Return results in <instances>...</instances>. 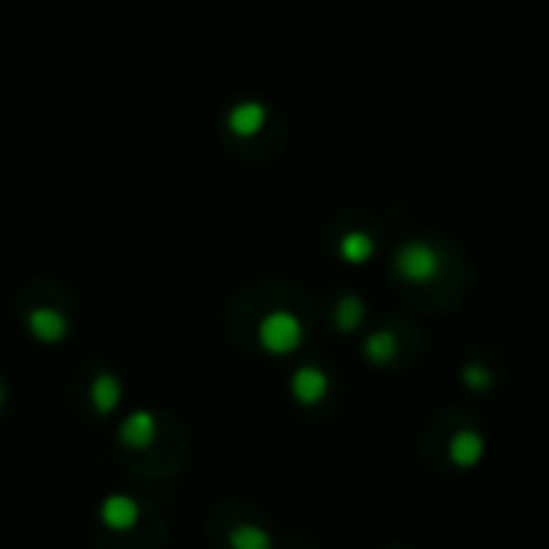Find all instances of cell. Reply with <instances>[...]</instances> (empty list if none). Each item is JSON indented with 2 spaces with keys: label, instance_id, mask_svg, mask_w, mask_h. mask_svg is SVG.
<instances>
[{
  "label": "cell",
  "instance_id": "cell-1",
  "mask_svg": "<svg viewBox=\"0 0 549 549\" xmlns=\"http://www.w3.org/2000/svg\"><path fill=\"white\" fill-rule=\"evenodd\" d=\"M257 344L270 357H289L305 344V325L296 312L289 309H273L261 318L257 325Z\"/></svg>",
  "mask_w": 549,
  "mask_h": 549
},
{
  "label": "cell",
  "instance_id": "cell-2",
  "mask_svg": "<svg viewBox=\"0 0 549 549\" xmlns=\"http://www.w3.org/2000/svg\"><path fill=\"white\" fill-rule=\"evenodd\" d=\"M395 273L405 283H431L440 273V254L427 241H405L395 254Z\"/></svg>",
  "mask_w": 549,
  "mask_h": 549
},
{
  "label": "cell",
  "instance_id": "cell-3",
  "mask_svg": "<svg viewBox=\"0 0 549 549\" xmlns=\"http://www.w3.org/2000/svg\"><path fill=\"white\" fill-rule=\"evenodd\" d=\"M26 331L33 341H39L45 347H58L68 341L71 322L65 312L55 309V305H36V309L26 315Z\"/></svg>",
  "mask_w": 549,
  "mask_h": 549
},
{
  "label": "cell",
  "instance_id": "cell-4",
  "mask_svg": "<svg viewBox=\"0 0 549 549\" xmlns=\"http://www.w3.org/2000/svg\"><path fill=\"white\" fill-rule=\"evenodd\" d=\"M331 392V376L322 366H299V370L289 376V395L293 402L302 408H315L328 399Z\"/></svg>",
  "mask_w": 549,
  "mask_h": 549
},
{
  "label": "cell",
  "instance_id": "cell-5",
  "mask_svg": "<svg viewBox=\"0 0 549 549\" xmlns=\"http://www.w3.org/2000/svg\"><path fill=\"white\" fill-rule=\"evenodd\" d=\"M97 517H100V524H103L106 530H113V533H129L135 524H139L142 508H139V501H135L132 495H126V492H113V495H106V498L100 501Z\"/></svg>",
  "mask_w": 549,
  "mask_h": 549
},
{
  "label": "cell",
  "instance_id": "cell-6",
  "mask_svg": "<svg viewBox=\"0 0 549 549\" xmlns=\"http://www.w3.org/2000/svg\"><path fill=\"white\" fill-rule=\"evenodd\" d=\"M119 444L122 447H129V450H145L155 444V437H158V415L151 408H135L129 411L126 418L119 421Z\"/></svg>",
  "mask_w": 549,
  "mask_h": 549
},
{
  "label": "cell",
  "instance_id": "cell-7",
  "mask_svg": "<svg viewBox=\"0 0 549 549\" xmlns=\"http://www.w3.org/2000/svg\"><path fill=\"white\" fill-rule=\"evenodd\" d=\"M225 126L238 139H254L267 126V106L261 100H241L225 116Z\"/></svg>",
  "mask_w": 549,
  "mask_h": 549
},
{
  "label": "cell",
  "instance_id": "cell-8",
  "mask_svg": "<svg viewBox=\"0 0 549 549\" xmlns=\"http://www.w3.org/2000/svg\"><path fill=\"white\" fill-rule=\"evenodd\" d=\"M450 463L456 469H476L485 456V437L476 431V427H460L453 437H450Z\"/></svg>",
  "mask_w": 549,
  "mask_h": 549
},
{
  "label": "cell",
  "instance_id": "cell-9",
  "mask_svg": "<svg viewBox=\"0 0 549 549\" xmlns=\"http://www.w3.org/2000/svg\"><path fill=\"white\" fill-rule=\"evenodd\" d=\"M122 395H126V386H122V379L110 370H103L94 376V383H90V405L100 418H110L113 411L122 405Z\"/></svg>",
  "mask_w": 549,
  "mask_h": 549
},
{
  "label": "cell",
  "instance_id": "cell-10",
  "mask_svg": "<svg viewBox=\"0 0 549 549\" xmlns=\"http://www.w3.org/2000/svg\"><path fill=\"white\" fill-rule=\"evenodd\" d=\"M395 354H399V338H395V331L389 328H376L366 334L363 341V357L376 363V366H389L395 360Z\"/></svg>",
  "mask_w": 549,
  "mask_h": 549
},
{
  "label": "cell",
  "instance_id": "cell-11",
  "mask_svg": "<svg viewBox=\"0 0 549 549\" xmlns=\"http://www.w3.org/2000/svg\"><path fill=\"white\" fill-rule=\"evenodd\" d=\"M366 318V302L354 293H344L338 302H334V312H331V322L341 334H354Z\"/></svg>",
  "mask_w": 549,
  "mask_h": 549
},
{
  "label": "cell",
  "instance_id": "cell-12",
  "mask_svg": "<svg viewBox=\"0 0 549 549\" xmlns=\"http://www.w3.org/2000/svg\"><path fill=\"white\" fill-rule=\"evenodd\" d=\"M228 549H277V543L261 524H235L228 530Z\"/></svg>",
  "mask_w": 549,
  "mask_h": 549
},
{
  "label": "cell",
  "instance_id": "cell-13",
  "mask_svg": "<svg viewBox=\"0 0 549 549\" xmlns=\"http://www.w3.org/2000/svg\"><path fill=\"white\" fill-rule=\"evenodd\" d=\"M338 254L344 257L347 264H366V261H373V254H376V241L366 235V232H347L338 244Z\"/></svg>",
  "mask_w": 549,
  "mask_h": 549
},
{
  "label": "cell",
  "instance_id": "cell-14",
  "mask_svg": "<svg viewBox=\"0 0 549 549\" xmlns=\"http://www.w3.org/2000/svg\"><path fill=\"white\" fill-rule=\"evenodd\" d=\"M460 379H463V386L469 392H488V389H492V383H495L492 370H488V366H482V363H476V360L463 363Z\"/></svg>",
  "mask_w": 549,
  "mask_h": 549
},
{
  "label": "cell",
  "instance_id": "cell-15",
  "mask_svg": "<svg viewBox=\"0 0 549 549\" xmlns=\"http://www.w3.org/2000/svg\"><path fill=\"white\" fill-rule=\"evenodd\" d=\"M7 405V386H4V379H0V408Z\"/></svg>",
  "mask_w": 549,
  "mask_h": 549
}]
</instances>
